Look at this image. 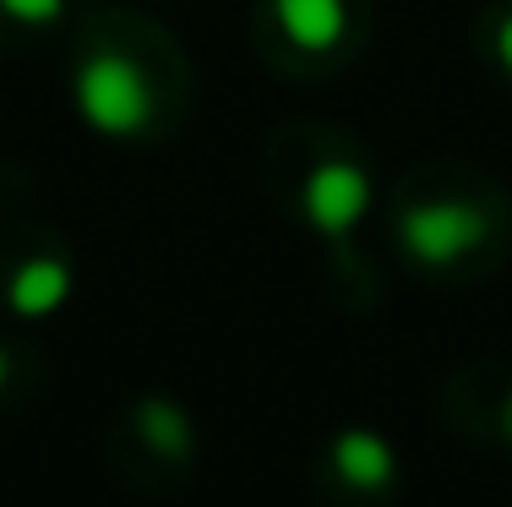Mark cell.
Here are the masks:
<instances>
[{
	"label": "cell",
	"mask_w": 512,
	"mask_h": 507,
	"mask_svg": "<svg viewBox=\"0 0 512 507\" xmlns=\"http://www.w3.org/2000/svg\"><path fill=\"white\" fill-rule=\"evenodd\" d=\"M109 458L137 491H175L197 469V426L191 415L164 393H142L120 409Z\"/></svg>",
	"instance_id": "8992f818"
},
{
	"label": "cell",
	"mask_w": 512,
	"mask_h": 507,
	"mask_svg": "<svg viewBox=\"0 0 512 507\" xmlns=\"http://www.w3.org/2000/svg\"><path fill=\"white\" fill-rule=\"evenodd\" d=\"M311 480L333 502H382L398 491V448L382 431L344 426L311 458Z\"/></svg>",
	"instance_id": "52a82bcc"
},
{
	"label": "cell",
	"mask_w": 512,
	"mask_h": 507,
	"mask_svg": "<svg viewBox=\"0 0 512 507\" xmlns=\"http://www.w3.org/2000/svg\"><path fill=\"white\" fill-rule=\"evenodd\" d=\"M71 17V0H0V44H28Z\"/></svg>",
	"instance_id": "9c48e42d"
},
{
	"label": "cell",
	"mask_w": 512,
	"mask_h": 507,
	"mask_svg": "<svg viewBox=\"0 0 512 507\" xmlns=\"http://www.w3.org/2000/svg\"><path fill=\"white\" fill-rule=\"evenodd\" d=\"M447 393H458L447 398V415L458 426H469L485 442L512 448V371L507 366H469L447 382Z\"/></svg>",
	"instance_id": "ba28073f"
},
{
	"label": "cell",
	"mask_w": 512,
	"mask_h": 507,
	"mask_svg": "<svg viewBox=\"0 0 512 507\" xmlns=\"http://www.w3.org/2000/svg\"><path fill=\"white\" fill-rule=\"evenodd\" d=\"M33 388H39V349H33L28 338L0 328V409L17 404V398L33 393Z\"/></svg>",
	"instance_id": "8fae6325"
},
{
	"label": "cell",
	"mask_w": 512,
	"mask_h": 507,
	"mask_svg": "<svg viewBox=\"0 0 512 507\" xmlns=\"http://www.w3.org/2000/svg\"><path fill=\"white\" fill-rule=\"evenodd\" d=\"M474 50L512 88V0H491L480 11V22H474Z\"/></svg>",
	"instance_id": "30bf717a"
},
{
	"label": "cell",
	"mask_w": 512,
	"mask_h": 507,
	"mask_svg": "<svg viewBox=\"0 0 512 507\" xmlns=\"http://www.w3.org/2000/svg\"><path fill=\"white\" fill-rule=\"evenodd\" d=\"M77 295V251L44 219L0 224V311L11 322H44Z\"/></svg>",
	"instance_id": "5b68a950"
},
{
	"label": "cell",
	"mask_w": 512,
	"mask_h": 507,
	"mask_svg": "<svg viewBox=\"0 0 512 507\" xmlns=\"http://www.w3.org/2000/svg\"><path fill=\"white\" fill-rule=\"evenodd\" d=\"M262 186L284 219H295L327 251H349L376 208V169L344 126L295 120L273 131L262 153Z\"/></svg>",
	"instance_id": "3957f363"
},
{
	"label": "cell",
	"mask_w": 512,
	"mask_h": 507,
	"mask_svg": "<svg viewBox=\"0 0 512 507\" xmlns=\"http://www.w3.org/2000/svg\"><path fill=\"white\" fill-rule=\"evenodd\" d=\"M371 33V0H256L251 44L284 77H333Z\"/></svg>",
	"instance_id": "277c9868"
},
{
	"label": "cell",
	"mask_w": 512,
	"mask_h": 507,
	"mask_svg": "<svg viewBox=\"0 0 512 507\" xmlns=\"http://www.w3.org/2000/svg\"><path fill=\"white\" fill-rule=\"evenodd\" d=\"M71 104L109 142H158L186 120L191 60L153 17L93 6L71 28Z\"/></svg>",
	"instance_id": "6da1fadb"
},
{
	"label": "cell",
	"mask_w": 512,
	"mask_h": 507,
	"mask_svg": "<svg viewBox=\"0 0 512 507\" xmlns=\"http://www.w3.org/2000/svg\"><path fill=\"white\" fill-rule=\"evenodd\" d=\"M387 235L420 279L480 284L512 257V191L480 164L425 159L387 191Z\"/></svg>",
	"instance_id": "7a4b0ae2"
}]
</instances>
